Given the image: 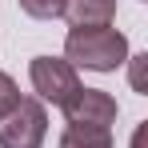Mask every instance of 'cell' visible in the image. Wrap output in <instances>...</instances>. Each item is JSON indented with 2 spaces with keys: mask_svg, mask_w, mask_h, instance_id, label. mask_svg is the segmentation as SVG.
<instances>
[{
  "mask_svg": "<svg viewBox=\"0 0 148 148\" xmlns=\"http://www.w3.org/2000/svg\"><path fill=\"white\" fill-rule=\"evenodd\" d=\"M64 60L72 68H92V72H116L128 60V36L116 28H72L64 40Z\"/></svg>",
  "mask_w": 148,
  "mask_h": 148,
  "instance_id": "obj_1",
  "label": "cell"
},
{
  "mask_svg": "<svg viewBox=\"0 0 148 148\" xmlns=\"http://www.w3.org/2000/svg\"><path fill=\"white\" fill-rule=\"evenodd\" d=\"M48 136V112L32 96H20L0 116V148H40Z\"/></svg>",
  "mask_w": 148,
  "mask_h": 148,
  "instance_id": "obj_2",
  "label": "cell"
},
{
  "mask_svg": "<svg viewBox=\"0 0 148 148\" xmlns=\"http://www.w3.org/2000/svg\"><path fill=\"white\" fill-rule=\"evenodd\" d=\"M28 80H32V92L40 104H56V108H64L68 100L76 96V88H80V76L68 60H60V56H36L32 64H28Z\"/></svg>",
  "mask_w": 148,
  "mask_h": 148,
  "instance_id": "obj_3",
  "label": "cell"
},
{
  "mask_svg": "<svg viewBox=\"0 0 148 148\" xmlns=\"http://www.w3.org/2000/svg\"><path fill=\"white\" fill-rule=\"evenodd\" d=\"M116 96H108L104 88H76V96L64 104V116L76 128H112L116 124Z\"/></svg>",
  "mask_w": 148,
  "mask_h": 148,
  "instance_id": "obj_4",
  "label": "cell"
},
{
  "mask_svg": "<svg viewBox=\"0 0 148 148\" xmlns=\"http://www.w3.org/2000/svg\"><path fill=\"white\" fill-rule=\"evenodd\" d=\"M64 16H68L72 28L112 24V16H116V0H64Z\"/></svg>",
  "mask_w": 148,
  "mask_h": 148,
  "instance_id": "obj_5",
  "label": "cell"
},
{
  "mask_svg": "<svg viewBox=\"0 0 148 148\" xmlns=\"http://www.w3.org/2000/svg\"><path fill=\"white\" fill-rule=\"evenodd\" d=\"M56 148H112V128H76V124H68Z\"/></svg>",
  "mask_w": 148,
  "mask_h": 148,
  "instance_id": "obj_6",
  "label": "cell"
},
{
  "mask_svg": "<svg viewBox=\"0 0 148 148\" xmlns=\"http://www.w3.org/2000/svg\"><path fill=\"white\" fill-rule=\"evenodd\" d=\"M20 8L32 20H56V16H64V0H20Z\"/></svg>",
  "mask_w": 148,
  "mask_h": 148,
  "instance_id": "obj_7",
  "label": "cell"
},
{
  "mask_svg": "<svg viewBox=\"0 0 148 148\" xmlns=\"http://www.w3.org/2000/svg\"><path fill=\"white\" fill-rule=\"evenodd\" d=\"M16 100H20V88H16V80H12L8 72H0V116H4V112H8Z\"/></svg>",
  "mask_w": 148,
  "mask_h": 148,
  "instance_id": "obj_8",
  "label": "cell"
},
{
  "mask_svg": "<svg viewBox=\"0 0 148 148\" xmlns=\"http://www.w3.org/2000/svg\"><path fill=\"white\" fill-rule=\"evenodd\" d=\"M128 148H144V124H140V128L132 132V144H128Z\"/></svg>",
  "mask_w": 148,
  "mask_h": 148,
  "instance_id": "obj_9",
  "label": "cell"
}]
</instances>
